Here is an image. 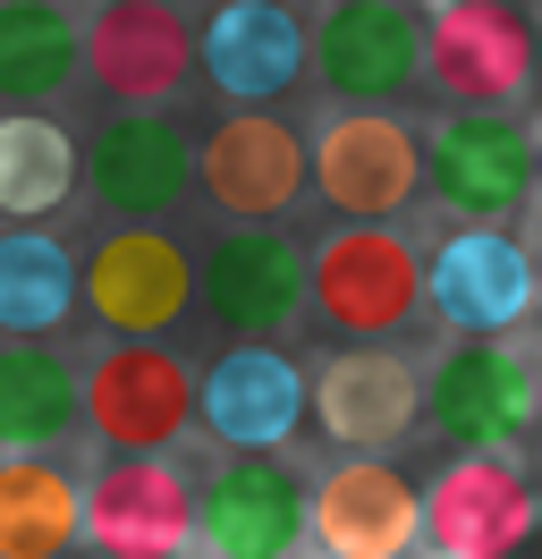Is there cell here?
<instances>
[{
	"instance_id": "cell-1",
	"label": "cell",
	"mask_w": 542,
	"mask_h": 559,
	"mask_svg": "<svg viewBox=\"0 0 542 559\" xmlns=\"http://www.w3.org/2000/svg\"><path fill=\"white\" fill-rule=\"evenodd\" d=\"M534 407H542V382L508 340H458L424 382V424L458 457H508L534 432Z\"/></svg>"
},
{
	"instance_id": "cell-2",
	"label": "cell",
	"mask_w": 542,
	"mask_h": 559,
	"mask_svg": "<svg viewBox=\"0 0 542 559\" xmlns=\"http://www.w3.org/2000/svg\"><path fill=\"white\" fill-rule=\"evenodd\" d=\"M76 407H85V432L110 457H162L196 424V373L162 340H119L76 382Z\"/></svg>"
},
{
	"instance_id": "cell-3",
	"label": "cell",
	"mask_w": 542,
	"mask_h": 559,
	"mask_svg": "<svg viewBox=\"0 0 542 559\" xmlns=\"http://www.w3.org/2000/svg\"><path fill=\"white\" fill-rule=\"evenodd\" d=\"M424 187L440 212L474 229H500L534 204V136L508 110H449L424 136Z\"/></svg>"
},
{
	"instance_id": "cell-4",
	"label": "cell",
	"mask_w": 542,
	"mask_h": 559,
	"mask_svg": "<svg viewBox=\"0 0 542 559\" xmlns=\"http://www.w3.org/2000/svg\"><path fill=\"white\" fill-rule=\"evenodd\" d=\"M305 306L331 322L339 340H390L424 306V254L390 229H339L331 246L305 254Z\"/></svg>"
},
{
	"instance_id": "cell-5",
	"label": "cell",
	"mask_w": 542,
	"mask_h": 559,
	"mask_svg": "<svg viewBox=\"0 0 542 559\" xmlns=\"http://www.w3.org/2000/svg\"><path fill=\"white\" fill-rule=\"evenodd\" d=\"M85 187H94V204L110 221L153 229L162 212H178L196 195V144L162 110H110L94 128V144H85Z\"/></svg>"
},
{
	"instance_id": "cell-6",
	"label": "cell",
	"mask_w": 542,
	"mask_h": 559,
	"mask_svg": "<svg viewBox=\"0 0 542 559\" xmlns=\"http://www.w3.org/2000/svg\"><path fill=\"white\" fill-rule=\"evenodd\" d=\"M76 297H85V314H94L110 340H162L169 322L196 306V263H187V246L162 238V229H110V238L85 254Z\"/></svg>"
},
{
	"instance_id": "cell-7",
	"label": "cell",
	"mask_w": 542,
	"mask_h": 559,
	"mask_svg": "<svg viewBox=\"0 0 542 559\" xmlns=\"http://www.w3.org/2000/svg\"><path fill=\"white\" fill-rule=\"evenodd\" d=\"M542 491L517 457H449L424 484V543L440 559H508L526 551Z\"/></svg>"
},
{
	"instance_id": "cell-8",
	"label": "cell",
	"mask_w": 542,
	"mask_h": 559,
	"mask_svg": "<svg viewBox=\"0 0 542 559\" xmlns=\"http://www.w3.org/2000/svg\"><path fill=\"white\" fill-rule=\"evenodd\" d=\"M196 187L229 212V221L263 229V221H280V212L314 187V153H305V136L280 110H229L196 153Z\"/></svg>"
},
{
	"instance_id": "cell-9",
	"label": "cell",
	"mask_w": 542,
	"mask_h": 559,
	"mask_svg": "<svg viewBox=\"0 0 542 559\" xmlns=\"http://www.w3.org/2000/svg\"><path fill=\"white\" fill-rule=\"evenodd\" d=\"M76 60L119 110H162L196 76V26L169 0H102L94 26L76 35Z\"/></svg>"
},
{
	"instance_id": "cell-10",
	"label": "cell",
	"mask_w": 542,
	"mask_h": 559,
	"mask_svg": "<svg viewBox=\"0 0 542 559\" xmlns=\"http://www.w3.org/2000/svg\"><path fill=\"white\" fill-rule=\"evenodd\" d=\"M424 69L458 110H508L534 76V17L517 0H449L424 26Z\"/></svg>"
},
{
	"instance_id": "cell-11",
	"label": "cell",
	"mask_w": 542,
	"mask_h": 559,
	"mask_svg": "<svg viewBox=\"0 0 542 559\" xmlns=\"http://www.w3.org/2000/svg\"><path fill=\"white\" fill-rule=\"evenodd\" d=\"M85 543L102 559H187L196 551V484L169 457H110L85 484Z\"/></svg>"
},
{
	"instance_id": "cell-12",
	"label": "cell",
	"mask_w": 542,
	"mask_h": 559,
	"mask_svg": "<svg viewBox=\"0 0 542 559\" xmlns=\"http://www.w3.org/2000/svg\"><path fill=\"white\" fill-rule=\"evenodd\" d=\"M196 416L229 457H280L305 432V373L271 340H237L196 382Z\"/></svg>"
},
{
	"instance_id": "cell-13",
	"label": "cell",
	"mask_w": 542,
	"mask_h": 559,
	"mask_svg": "<svg viewBox=\"0 0 542 559\" xmlns=\"http://www.w3.org/2000/svg\"><path fill=\"white\" fill-rule=\"evenodd\" d=\"M305 534L331 559H406L424 543V491L390 457H339L305 491Z\"/></svg>"
},
{
	"instance_id": "cell-14",
	"label": "cell",
	"mask_w": 542,
	"mask_h": 559,
	"mask_svg": "<svg viewBox=\"0 0 542 559\" xmlns=\"http://www.w3.org/2000/svg\"><path fill=\"white\" fill-rule=\"evenodd\" d=\"M424 306L458 340H500L508 322H526V306H534V254L508 229H449L424 254Z\"/></svg>"
},
{
	"instance_id": "cell-15",
	"label": "cell",
	"mask_w": 542,
	"mask_h": 559,
	"mask_svg": "<svg viewBox=\"0 0 542 559\" xmlns=\"http://www.w3.org/2000/svg\"><path fill=\"white\" fill-rule=\"evenodd\" d=\"M415 416H424V382L390 348H347L305 382V424L331 432V450L347 457H381L390 441L415 432Z\"/></svg>"
},
{
	"instance_id": "cell-16",
	"label": "cell",
	"mask_w": 542,
	"mask_h": 559,
	"mask_svg": "<svg viewBox=\"0 0 542 559\" xmlns=\"http://www.w3.org/2000/svg\"><path fill=\"white\" fill-rule=\"evenodd\" d=\"M305 153H314V187H322V204L339 221H390L424 187V144L406 136L399 119H381V110L331 119L322 144H305Z\"/></svg>"
},
{
	"instance_id": "cell-17",
	"label": "cell",
	"mask_w": 542,
	"mask_h": 559,
	"mask_svg": "<svg viewBox=\"0 0 542 559\" xmlns=\"http://www.w3.org/2000/svg\"><path fill=\"white\" fill-rule=\"evenodd\" d=\"M305 60L322 69L331 94L347 103H381L424 69V17L406 0H331L305 35Z\"/></svg>"
},
{
	"instance_id": "cell-18",
	"label": "cell",
	"mask_w": 542,
	"mask_h": 559,
	"mask_svg": "<svg viewBox=\"0 0 542 559\" xmlns=\"http://www.w3.org/2000/svg\"><path fill=\"white\" fill-rule=\"evenodd\" d=\"M305 491L280 457H229L196 491V543L212 559H288L305 543Z\"/></svg>"
},
{
	"instance_id": "cell-19",
	"label": "cell",
	"mask_w": 542,
	"mask_h": 559,
	"mask_svg": "<svg viewBox=\"0 0 542 559\" xmlns=\"http://www.w3.org/2000/svg\"><path fill=\"white\" fill-rule=\"evenodd\" d=\"M203 314L229 340H280L305 314V254L280 229H229L203 254Z\"/></svg>"
},
{
	"instance_id": "cell-20",
	"label": "cell",
	"mask_w": 542,
	"mask_h": 559,
	"mask_svg": "<svg viewBox=\"0 0 542 559\" xmlns=\"http://www.w3.org/2000/svg\"><path fill=\"white\" fill-rule=\"evenodd\" d=\"M196 60L237 110H263L305 76V17L288 0H221L203 17Z\"/></svg>"
},
{
	"instance_id": "cell-21",
	"label": "cell",
	"mask_w": 542,
	"mask_h": 559,
	"mask_svg": "<svg viewBox=\"0 0 542 559\" xmlns=\"http://www.w3.org/2000/svg\"><path fill=\"white\" fill-rule=\"evenodd\" d=\"M85 534V484L51 457H0V559H68Z\"/></svg>"
},
{
	"instance_id": "cell-22",
	"label": "cell",
	"mask_w": 542,
	"mask_h": 559,
	"mask_svg": "<svg viewBox=\"0 0 542 559\" xmlns=\"http://www.w3.org/2000/svg\"><path fill=\"white\" fill-rule=\"evenodd\" d=\"M76 424H85V407H76V373H68L60 356L9 340V348H0V457L60 450Z\"/></svg>"
},
{
	"instance_id": "cell-23",
	"label": "cell",
	"mask_w": 542,
	"mask_h": 559,
	"mask_svg": "<svg viewBox=\"0 0 542 559\" xmlns=\"http://www.w3.org/2000/svg\"><path fill=\"white\" fill-rule=\"evenodd\" d=\"M76 306V263L43 229H0V340H43Z\"/></svg>"
},
{
	"instance_id": "cell-24",
	"label": "cell",
	"mask_w": 542,
	"mask_h": 559,
	"mask_svg": "<svg viewBox=\"0 0 542 559\" xmlns=\"http://www.w3.org/2000/svg\"><path fill=\"white\" fill-rule=\"evenodd\" d=\"M85 178L68 128H51L43 110H9L0 119V221H43L68 204V187Z\"/></svg>"
},
{
	"instance_id": "cell-25",
	"label": "cell",
	"mask_w": 542,
	"mask_h": 559,
	"mask_svg": "<svg viewBox=\"0 0 542 559\" xmlns=\"http://www.w3.org/2000/svg\"><path fill=\"white\" fill-rule=\"evenodd\" d=\"M76 69V26L51 0H0V94L9 103H51Z\"/></svg>"
},
{
	"instance_id": "cell-26",
	"label": "cell",
	"mask_w": 542,
	"mask_h": 559,
	"mask_svg": "<svg viewBox=\"0 0 542 559\" xmlns=\"http://www.w3.org/2000/svg\"><path fill=\"white\" fill-rule=\"evenodd\" d=\"M534 187H542V144H534Z\"/></svg>"
},
{
	"instance_id": "cell-27",
	"label": "cell",
	"mask_w": 542,
	"mask_h": 559,
	"mask_svg": "<svg viewBox=\"0 0 542 559\" xmlns=\"http://www.w3.org/2000/svg\"><path fill=\"white\" fill-rule=\"evenodd\" d=\"M534 297H542V263H534Z\"/></svg>"
},
{
	"instance_id": "cell-28",
	"label": "cell",
	"mask_w": 542,
	"mask_h": 559,
	"mask_svg": "<svg viewBox=\"0 0 542 559\" xmlns=\"http://www.w3.org/2000/svg\"><path fill=\"white\" fill-rule=\"evenodd\" d=\"M534 60H542V35H534Z\"/></svg>"
},
{
	"instance_id": "cell-29",
	"label": "cell",
	"mask_w": 542,
	"mask_h": 559,
	"mask_svg": "<svg viewBox=\"0 0 542 559\" xmlns=\"http://www.w3.org/2000/svg\"><path fill=\"white\" fill-rule=\"evenodd\" d=\"M534 424H542V407H534Z\"/></svg>"
},
{
	"instance_id": "cell-30",
	"label": "cell",
	"mask_w": 542,
	"mask_h": 559,
	"mask_svg": "<svg viewBox=\"0 0 542 559\" xmlns=\"http://www.w3.org/2000/svg\"><path fill=\"white\" fill-rule=\"evenodd\" d=\"M534 525H542V518H534Z\"/></svg>"
}]
</instances>
